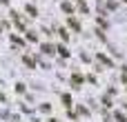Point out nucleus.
<instances>
[{
  "label": "nucleus",
  "instance_id": "f257e3e1",
  "mask_svg": "<svg viewBox=\"0 0 127 122\" xmlns=\"http://www.w3.org/2000/svg\"><path fill=\"white\" fill-rule=\"evenodd\" d=\"M27 13H31V16H38V11H36V7H33V4H27Z\"/></svg>",
  "mask_w": 127,
  "mask_h": 122
},
{
  "label": "nucleus",
  "instance_id": "f03ea898",
  "mask_svg": "<svg viewBox=\"0 0 127 122\" xmlns=\"http://www.w3.org/2000/svg\"><path fill=\"white\" fill-rule=\"evenodd\" d=\"M69 24L76 29V31H80V24H78V20H74V18H69Z\"/></svg>",
  "mask_w": 127,
  "mask_h": 122
},
{
  "label": "nucleus",
  "instance_id": "7ed1b4c3",
  "mask_svg": "<svg viewBox=\"0 0 127 122\" xmlns=\"http://www.w3.org/2000/svg\"><path fill=\"white\" fill-rule=\"evenodd\" d=\"M42 51H45V53H54V47H51V44H42Z\"/></svg>",
  "mask_w": 127,
  "mask_h": 122
},
{
  "label": "nucleus",
  "instance_id": "20e7f679",
  "mask_svg": "<svg viewBox=\"0 0 127 122\" xmlns=\"http://www.w3.org/2000/svg\"><path fill=\"white\" fill-rule=\"evenodd\" d=\"M83 82V76L80 73H74V84H80Z\"/></svg>",
  "mask_w": 127,
  "mask_h": 122
},
{
  "label": "nucleus",
  "instance_id": "39448f33",
  "mask_svg": "<svg viewBox=\"0 0 127 122\" xmlns=\"http://www.w3.org/2000/svg\"><path fill=\"white\" fill-rule=\"evenodd\" d=\"M58 53H60V56H65V58H67V56H69V51H67V49H65V47H58Z\"/></svg>",
  "mask_w": 127,
  "mask_h": 122
},
{
  "label": "nucleus",
  "instance_id": "423d86ee",
  "mask_svg": "<svg viewBox=\"0 0 127 122\" xmlns=\"http://www.w3.org/2000/svg\"><path fill=\"white\" fill-rule=\"evenodd\" d=\"M107 7H109V9H116V7H118V2H116V0H109V2H107Z\"/></svg>",
  "mask_w": 127,
  "mask_h": 122
},
{
  "label": "nucleus",
  "instance_id": "0eeeda50",
  "mask_svg": "<svg viewBox=\"0 0 127 122\" xmlns=\"http://www.w3.org/2000/svg\"><path fill=\"white\" fill-rule=\"evenodd\" d=\"M116 120H118V122H125V113H118V111H116Z\"/></svg>",
  "mask_w": 127,
  "mask_h": 122
},
{
  "label": "nucleus",
  "instance_id": "6e6552de",
  "mask_svg": "<svg viewBox=\"0 0 127 122\" xmlns=\"http://www.w3.org/2000/svg\"><path fill=\"white\" fill-rule=\"evenodd\" d=\"M60 38H63V40H67V38H69V33H67L65 29H60Z\"/></svg>",
  "mask_w": 127,
  "mask_h": 122
},
{
  "label": "nucleus",
  "instance_id": "1a4fd4ad",
  "mask_svg": "<svg viewBox=\"0 0 127 122\" xmlns=\"http://www.w3.org/2000/svg\"><path fill=\"white\" fill-rule=\"evenodd\" d=\"M125 2H127V0H125Z\"/></svg>",
  "mask_w": 127,
  "mask_h": 122
}]
</instances>
